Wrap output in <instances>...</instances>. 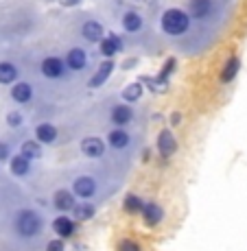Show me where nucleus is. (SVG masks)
<instances>
[{
    "label": "nucleus",
    "mask_w": 247,
    "mask_h": 251,
    "mask_svg": "<svg viewBox=\"0 0 247 251\" xmlns=\"http://www.w3.org/2000/svg\"><path fill=\"white\" fill-rule=\"evenodd\" d=\"M171 123H173V125H180V123H182V116H180V114H177V112H175V114H173V116H171Z\"/></svg>",
    "instance_id": "obj_32"
},
{
    "label": "nucleus",
    "mask_w": 247,
    "mask_h": 251,
    "mask_svg": "<svg viewBox=\"0 0 247 251\" xmlns=\"http://www.w3.org/2000/svg\"><path fill=\"white\" fill-rule=\"evenodd\" d=\"M212 9V0H191V13L195 18H206Z\"/></svg>",
    "instance_id": "obj_17"
},
{
    "label": "nucleus",
    "mask_w": 247,
    "mask_h": 251,
    "mask_svg": "<svg viewBox=\"0 0 247 251\" xmlns=\"http://www.w3.org/2000/svg\"><path fill=\"white\" fill-rule=\"evenodd\" d=\"M132 107H127V105H116L112 109V120L116 125H127L132 120Z\"/></svg>",
    "instance_id": "obj_16"
},
{
    "label": "nucleus",
    "mask_w": 247,
    "mask_h": 251,
    "mask_svg": "<svg viewBox=\"0 0 247 251\" xmlns=\"http://www.w3.org/2000/svg\"><path fill=\"white\" fill-rule=\"evenodd\" d=\"M53 229H55L61 238H66V236H70L72 231H75V223H72V219H68V216H59V219L53 221Z\"/></svg>",
    "instance_id": "obj_12"
},
{
    "label": "nucleus",
    "mask_w": 247,
    "mask_h": 251,
    "mask_svg": "<svg viewBox=\"0 0 247 251\" xmlns=\"http://www.w3.org/2000/svg\"><path fill=\"white\" fill-rule=\"evenodd\" d=\"M81 151H83L88 157H101L105 151V147L99 138H85V140H81Z\"/></svg>",
    "instance_id": "obj_4"
},
{
    "label": "nucleus",
    "mask_w": 247,
    "mask_h": 251,
    "mask_svg": "<svg viewBox=\"0 0 247 251\" xmlns=\"http://www.w3.org/2000/svg\"><path fill=\"white\" fill-rule=\"evenodd\" d=\"M120 50V40L116 35H108V40H101V52H103L105 57H112L114 52Z\"/></svg>",
    "instance_id": "obj_18"
},
{
    "label": "nucleus",
    "mask_w": 247,
    "mask_h": 251,
    "mask_svg": "<svg viewBox=\"0 0 247 251\" xmlns=\"http://www.w3.org/2000/svg\"><path fill=\"white\" fill-rule=\"evenodd\" d=\"M46 251H64V243H61V240H51Z\"/></svg>",
    "instance_id": "obj_29"
},
{
    "label": "nucleus",
    "mask_w": 247,
    "mask_h": 251,
    "mask_svg": "<svg viewBox=\"0 0 247 251\" xmlns=\"http://www.w3.org/2000/svg\"><path fill=\"white\" fill-rule=\"evenodd\" d=\"M162 28L168 35H182L188 28V16L180 9H168L162 16Z\"/></svg>",
    "instance_id": "obj_1"
},
{
    "label": "nucleus",
    "mask_w": 247,
    "mask_h": 251,
    "mask_svg": "<svg viewBox=\"0 0 247 251\" xmlns=\"http://www.w3.org/2000/svg\"><path fill=\"white\" fill-rule=\"evenodd\" d=\"M11 173L13 175H27L28 173V160L24 155H18V157H13L11 160Z\"/></svg>",
    "instance_id": "obj_23"
},
{
    "label": "nucleus",
    "mask_w": 247,
    "mask_h": 251,
    "mask_svg": "<svg viewBox=\"0 0 247 251\" xmlns=\"http://www.w3.org/2000/svg\"><path fill=\"white\" fill-rule=\"evenodd\" d=\"M123 26H125V31H129V33H138L140 28H142V18H140L136 11L125 13V18H123Z\"/></svg>",
    "instance_id": "obj_15"
},
{
    "label": "nucleus",
    "mask_w": 247,
    "mask_h": 251,
    "mask_svg": "<svg viewBox=\"0 0 247 251\" xmlns=\"http://www.w3.org/2000/svg\"><path fill=\"white\" fill-rule=\"evenodd\" d=\"M110 144H112L114 149H125L129 144V136L123 129H114V131L110 133Z\"/></svg>",
    "instance_id": "obj_21"
},
{
    "label": "nucleus",
    "mask_w": 247,
    "mask_h": 251,
    "mask_svg": "<svg viewBox=\"0 0 247 251\" xmlns=\"http://www.w3.org/2000/svg\"><path fill=\"white\" fill-rule=\"evenodd\" d=\"M31 94H33V90L28 83H16L11 90L13 100H18V103H28V100H31Z\"/></svg>",
    "instance_id": "obj_13"
},
{
    "label": "nucleus",
    "mask_w": 247,
    "mask_h": 251,
    "mask_svg": "<svg viewBox=\"0 0 247 251\" xmlns=\"http://www.w3.org/2000/svg\"><path fill=\"white\" fill-rule=\"evenodd\" d=\"M9 157V147L7 144H0V160H7Z\"/></svg>",
    "instance_id": "obj_30"
},
{
    "label": "nucleus",
    "mask_w": 247,
    "mask_h": 251,
    "mask_svg": "<svg viewBox=\"0 0 247 251\" xmlns=\"http://www.w3.org/2000/svg\"><path fill=\"white\" fill-rule=\"evenodd\" d=\"M112 70H114V64H112V61H110V59L103 61V64L99 66V70H96V75L90 79V85H92V88H99V85H103L105 81L110 79Z\"/></svg>",
    "instance_id": "obj_5"
},
{
    "label": "nucleus",
    "mask_w": 247,
    "mask_h": 251,
    "mask_svg": "<svg viewBox=\"0 0 247 251\" xmlns=\"http://www.w3.org/2000/svg\"><path fill=\"white\" fill-rule=\"evenodd\" d=\"M81 31H83V37L88 42H101L103 40V26H101L99 22H94V20L85 22Z\"/></svg>",
    "instance_id": "obj_8"
},
{
    "label": "nucleus",
    "mask_w": 247,
    "mask_h": 251,
    "mask_svg": "<svg viewBox=\"0 0 247 251\" xmlns=\"http://www.w3.org/2000/svg\"><path fill=\"white\" fill-rule=\"evenodd\" d=\"M35 136H37V142H44V144H51V142H55V138H57V129L53 127V125H37L35 127Z\"/></svg>",
    "instance_id": "obj_9"
},
{
    "label": "nucleus",
    "mask_w": 247,
    "mask_h": 251,
    "mask_svg": "<svg viewBox=\"0 0 247 251\" xmlns=\"http://www.w3.org/2000/svg\"><path fill=\"white\" fill-rule=\"evenodd\" d=\"M64 72V61L57 59V57H46L42 61V75L48 76V79H57Z\"/></svg>",
    "instance_id": "obj_3"
},
{
    "label": "nucleus",
    "mask_w": 247,
    "mask_h": 251,
    "mask_svg": "<svg viewBox=\"0 0 247 251\" xmlns=\"http://www.w3.org/2000/svg\"><path fill=\"white\" fill-rule=\"evenodd\" d=\"M20 153L27 157V160H35V157L42 155V149H40V144H37L35 140H28V142L22 144V151Z\"/></svg>",
    "instance_id": "obj_22"
},
{
    "label": "nucleus",
    "mask_w": 247,
    "mask_h": 251,
    "mask_svg": "<svg viewBox=\"0 0 247 251\" xmlns=\"http://www.w3.org/2000/svg\"><path fill=\"white\" fill-rule=\"evenodd\" d=\"M239 68H241V61L236 59V57H232V59L225 64L223 72H221V81H223V83H230V81L236 76V72H239Z\"/></svg>",
    "instance_id": "obj_20"
},
{
    "label": "nucleus",
    "mask_w": 247,
    "mask_h": 251,
    "mask_svg": "<svg viewBox=\"0 0 247 251\" xmlns=\"http://www.w3.org/2000/svg\"><path fill=\"white\" fill-rule=\"evenodd\" d=\"M72 210H75L77 221H85V219H90V216H94V205H90V203H81V205L75 203Z\"/></svg>",
    "instance_id": "obj_24"
},
{
    "label": "nucleus",
    "mask_w": 247,
    "mask_h": 251,
    "mask_svg": "<svg viewBox=\"0 0 247 251\" xmlns=\"http://www.w3.org/2000/svg\"><path fill=\"white\" fill-rule=\"evenodd\" d=\"M22 120H24V118H22V116L18 114V112H11V114L7 116V125H9V127H20Z\"/></svg>",
    "instance_id": "obj_27"
},
{
    "label": "nucleus",
    "mask_w": 247,
    "mask_h": 251,
    "mask_svg": "<svg viewBox=\"0 0 247 251\" xmlns=\"http://www.w3.org/2000/svg\"><path fill=\"white\" fill-rule=\"evenodd\" d=\"M142 216L149 225H158L160 219H162V210L156 203H147V205H142Z\"/></svg>",
    "instance_id": "obj_14"
},
{
    "label": "nucleus",
    "mask_w": 247,
    "mask_h": 251,
    "mask_svg": "<svg viewBox=\"0 0 247 251\" xmlns=\"http://www.w3.org/2000/svg\"><path fill=\"white\" fill-rule=\"evenodd\" d=\"M66 64L70 70H83L85 68V52L81 48H72L66 57Z\"/></svg>",
    "instance_id": "obj_7"
},
{
    "label": "nucleus",
    "mask_w": 247,
    "mask_h": 251,
    "mask_svg": "<svg viewBox=\"0 0 247 251\" xmlns=\"http://www.w3.org/2000/svg\"><path fill=\"white\" fill-rule=\"evenodd\" d=\"M81 0H59V4H64V7H72V4H79Z\"/></svg>",
    "instance_id": "obj_31"
},
{
    "label": "nucleus",
    "mask_w": 247,
    "mask_h": 251,
    "mask_svg": "<svg viewBox=\"0 0 247 251\" xmlns=\"http://www.w3.org/2000/svg\"><path fill=\"white\" fill-rule=\"evenodd\" d=\"M175 147H177V142H175V138L171 136V131H162L158 136V149H160V153H164V155H171V153L175 151Z\"/></svg>",
    "instance_id": "obj_10"
},
{
    "label": "nucleus",
    "mask_w": 247,
    "mask_h": 251,
    "mask_svg": "<svg viewBox=\"0 0 247 251\" xmlns=\"http://www.w3.org/2000/svg\"><path fill=\"white\" fill-rule=\"evenodd\" d=\"M16 76H18L16 66L7 64V61H2V64H0V83H2V85L13 83V81H16Z\"/></svg>",
    "instance_id": "obj_19"
},
{
    "label": "nucleus",
    "mask_w": 247,
    "mask_h": 251,
    "mask_svg": "<svg viewBox=\"0 0 247 251\" xmlns=\"http://www.w3.org/2000/svg\"><path fill=\"white\" fill-rule=\"evenodd\" d=\"M125 207H127L129 212H138V210H142V201H140L138 197L129 195L127 199H125Z\"/></svg>",
    "instance_id": "obj_26"
},
{
    "label": "nucleus",
    "mask_w": 247,
    "mask_h": 251,
    "mask_svg": "<svg viewBox=\"0 0 247 251\" xmlns=\"http://www.w3.org/2000/svg\"><path fill=\"white\" fill-rule=\"evenodd\" d=\"M53 203H55V207H59V210H72L75 207V197L68 190H59L53 197Z\"/></svg>",
    "instance_id": "obj_11"
},
{
    "label": "nucleus",
    "mask_w": 247,
    "mask_h": 251,
    "mask_svg": "<svg viewBox=\"0 0 247 251\" xmlns=\"http://www.w3.org/2000/svg\"><path fill=\"white\" fill-rule=\"evenodd\" d=\"M18 231H20L22 236H35L37 231H40L42 223H40V216L35 214V212L31 210H24L18 214V223H16Z\"/></svg>",
    "instance_id": "obj_2"
},
{
    "label": "nucleus",
    "mask_w": 247,
    "mask_h": 251,
    "mask_svg": "<svg viewBox=\"0 0 247 251\" xmlns=\"http://www.w3.org/2000/svg\"><path fill=\"white\" fill-rule=\"evenodd\" d=\"M142 96V83H132L123 90V99L125 100H138Z\"/></svg>",
    "instance_id": "obj_25"
},
{
    "label": "nucleus",
    "mask_w": 247,
    "mask_h": 251,
    "mask_svg": "<svg viewBox=\"0 0 247 251\" xmlns=\"http://www.w3.org/2000/svg\"><path fill=\"white\" fill-rule=\"evenodd\" d=\"M118 251H140V247L136 243H132V240H123V243H120V247H118Z\"/></svg>",
    "instance_id": "obj_28"
},
{
    "label": "nucleus",
    "mask_w": 247,
    "mask_h": 251,
    "mask_svg": "<svg viewBox=\"0 0 247 251\" xmlns=\"http://www.w3.org/2000/svg\"><path fill=\"white\" fill-rule=\"evenodd\" d=\"M75 195L77 197H83V199H88V197L94 195L96 186H94V179H90V177H79V179L75 181Z\"/></svg>",
    "instance_id": "obj_6"
}]
</instances>
